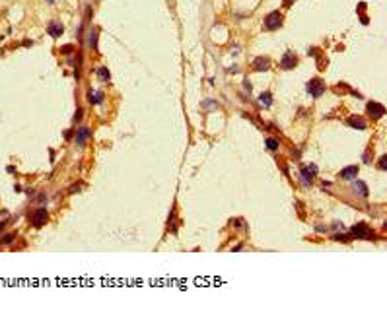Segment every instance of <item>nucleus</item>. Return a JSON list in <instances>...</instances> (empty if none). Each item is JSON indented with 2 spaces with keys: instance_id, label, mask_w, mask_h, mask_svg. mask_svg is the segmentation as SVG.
<instances>
[{
  "instance_id": "nucleus-15",
  "label": "nucleus",
  "mask_w": 387,
  "mask_h": 330,
  "mask_svg": "<svg viewBox=\"0 0 387 330\" xmlns=\"http://www.w3.org/2000/svg\"><path fill=\"white\" fill-rule=\"evenodd\" d=\"M96 72H97L99 80H109V76H111V74H109V70H107V68H103V66H101V68H97Z\"/></svg>"
},
{
  "instance_id": "nucleus-10",
  "label": "nucleus",
  "mask_w": 387,
  "mask_h": 330,
  "mask_svg": "<svg viewBox=\"0 0 387 330\" xmlns=\"http://www.w3.org/2000/svg\"><path fill=\"white\" fill-rule=\"evenodd\" d=\"M356 175H358V167H356V165L344 167V169L340 171V177H342V179H354Z\"/></svg>"
},
{
  "instance_id": "nucleus-5",
  "label": "nucleus",
  "mask_w": 387,
  "mask_h": 330,
  "mask_svg": "<svg viewBox=\"0 0 387 330\" xmlns=\"http://www.w3.org/2000/svg\"><path fill=\"white\" fill-rule=\"evenodd\" d=\"M317 175V165H308L302 169V179H304V185H309L311 179Z\"/></svg>"
},
{
  "instance_id": "nucleus-6",
  "label": "nucleus",
  "mask_w": 387,
  "mask_h": 330,
  "mask_svg": "<svg viewBox=\"0 0 387 330\" xmlns=\"http://www.w3.org/2000/svg\"><path fill=\"white\" fill-rule=\"evenodd\" d=\"M368 113L374 117V119H379L383 113H385V109H383V105H379V103H374V101H370L368 103Z\"/></svg>"
},
{
  "instance_id": "nucleus-12",
  "label": "nucleus",
  "mask_w": 387,
  "mask_h": 330,
  "mask_svg": "<svg viewBox=\"0 0 387 330\" xmlns=\"http://www.w3.org/2000/svg\"><path fill=\"white\" fill-rule=\"evenodd\" d=\"M348 122H350V126H352V128H360V130L366 128V122H364L362 117H350Z\"/></svg>"
},
{
  "instance_id": "nucleus-13",
  "label": "nucleus",
  "mask_w": 387,
  "mask_h": 330,
  "mask_svg": "<svg viewBox=\"0 0 387 330\" xmlns=\"http://www.w3.org/2000/svg\"><path fill=\"white\" fill-rule=\"evenodd\" d=\"M354 190H356V194H360L362 198H366L368 196V188H366V185H364L362 181H354Z\"/></svg>"
},
{
  "instance_id": "nucleus-3",
  "label": "nucleus",
  "mask_w": 387,
  "mask_h": 330,
  "mask_svg": "<svg viewBox=\"0 0 387 330\" xmlns=\"http://www.w3.org/2000/svg\"><path fill=\"white\" fill-rule=\"evenodd\" d=\"M296 64H298V56L292 53V51H286V53H284V56H282V60H280V68H284V70H292Z\"/></svg>"
},
{
  "instance_id": "nucleus-8",
  "label": "nucleus",
  "mask_w": 387,
  "mask_h": 330,
  "mask_svg": "<svg viewBox=\"0 0 387 330\" xmlns=\"http://www.w3.org/2000/svg\"><path fill=\"white\" fill-rule=\"evenodd\" d=\"M268 66H271V60H268L267 56H257V58H255V62H253V68L259 70V72L261 70H267Z\"/></svg>"
},
{
  "instance_id": "nucleus-19",
  "label": "nucleus",
  "mask_w": 387,
  "mask_h": 330,
  "mask_svg": "<svg viewBox=\"0 0 387 330\" xmlns=\"http://www.w3.org/2000/svg\"><path fill=\"white\" fill-rule=\"evenodd\" d=\"M379 169H381V171L387 169V156H383L381 159H379Z\"/></svg>"
},
{
  "instance_id": "nucleus-11",
  "label": "nucleus",
  "mask_w": 387,
  "mask_h": 330,
  "mask_svg": "<svg viewBox=\"0 0 387 330\" xmlns=\"http://www.w3.org/2000/svg\"><path fill=\"white\" fill-rule=\"evenodd\" d=\"M88 138H90V130H88L86 126H80L78 132H76V142H78V144H84Z\"/></svg>"
},
{
  "instance_id": "nucleus-17",
  "label": "nucleus",
  "mask_w": 387,
  "mask_h": 330,
  "mask_svg": "<svg viewBox=\"0 0 387 330\" xmlns=\"http://www.w3.org/2000/svg\"><path fill=\"white\" fill-rule=\"evenodd\" d=\"M90 45H92V49L97 47V29H93L92 35H90Z\"/></svg>"
},
{
  "instance_id": "nucleus-4",
  "label": "nucleus",
  "mask_w": 387,
  "mask_h": 330,
  "mask_svg": "<svg viewBox=\"0 0 387 330\" xmlns=\"http://www.w3.org/2000/svg\"><path fill=\"white\" fill-rule=\"evenodd\" d=\"M47 218H49L47 210H45V208H39V210L31 216V225H33V227H43V225L47 223Z\"/></svg>"
},
{
  "instance_id": "nucleus-21",
  "label": "nucleus",
  "mask_w": 387,
  "mask_h": 330,
  "mask_svg": "<svg viewBox=\"0 0 387 330\" xmlns=\"http://www.w3.org/2000/svg\"><path fill=\"white\" fill-rule=\"evenodd\" d=\"M47 2H53V0H47Z\"/></svg>"
},
{
  "instance_id": "nucleus-18",
  "label": "nucleus",
  "mask_w": 387,
  "mask_h": 330,
  "mask_svg": "<svg viewBox=\"0 0 387 330\" xmlns=\"http://www.w3.org/2000/svg\"><path fill=\"white\" fill-rule=\"evenodd\" d=\"M265 144H267V148H268V150H276V148H278V142H276L274 138H268V140H267Z\"/></svg>"
},
{
  "instance_id": "nucleus-14",
  "label": "nucleus",
  "mask_w": 387,
  "mask_h": 330,
  "mask_svg": "<svg viewBox=\"0 0 387 330\" xmlns=\"http://www.w3.org/2000/svg\"><path fill=\"white\" fill-rule=\"evenodd\" d=\"M259 103H261V105H265V107H271V105H272V97H271V93L265 91V93H263L261 97H259Z\"/></svg>"
},
{
  "instance_id": "nucleus-16",
  "label": "nucleus",
  "mask_w": 387,
  "mask_h": 330,
  "mask_svg": "<svg viewBox=\"0 0 387 330\" xmlns=\"http://www.w3.org/2000/svg\"><path fill=\"white\" fill-rule=\"evenodd\" d=\"M88 99H90V103H99V101H101V93H99V91H96V95H93V91H90Z\"/></svg>"
},
{
  "instance_id": "nucleus-9",
  "label": "nucleus",
  "mask_w": 387,
  "mask_h": 330,
  "mask_svg": "<svg viewBox=\"0 0 387 330\" xmlns=\"http://www.w3.org/2000/svg\"><path fill=\"white\" fill-rule=\"evenodd\" d=\"M350 233H352L354 237H366V239H370V235H368V227L366 225H354L352 229H350Z\"/></svg>"
},
{
  "instance_id": "nucleus-1",
  "label": "nucleus",
  "mask_w": 387,
  "mask_h": 330,
  "mask_svg": "<svg viewBox=\"0 0 387 330\" xmlns=\"http://www.w3.org/2000/svg\"><path fill=\"white\" fill-rule=\"evenodd\" d=\"M282 25V16H280V12H272V14H268L267 20H265V27L268 29V31H274V29H278Z\"/></svg>"
},
{
  "instance_id": "nucleus-2",
  "label": "nucleus",
  "mask_w": 387,
  "mask_h": 330,
  "mask_svg": "<svg viewBox=\"0 0 387 330\" xmlns=\"http://www.w3.org/2000/svg\"><path fill=\"white\" fill-rule=\"evenodd\" d=\"M325 91V86H323V82H321L319 78H311V82L308 84V93L309 95H313V97H319L321 93Z\"/></svg>"
},
{
  "instance_id": "nucleus-20",
  "label": "nucleus",
  "mask_w": 387,
  "mask_h": 330,
  "mask_svg": "<svg viewBox=\"0 0 387 330\" xmlns=\"http://www.w3.org/2000/svg\"><path fill=\"white\" fill-rule=\"evenodd\" d=\"M14 239H16V233H12V235H8V237H4L2 241H4V243H10V241H14Z\"/></svg>"
},
{
  "instance_id": "nucleus-7",
  "label": "nucleus",
  "mask_w": 387,
  "mask_h": 330,
  "mask_svg": "<svg viewBox=\"0 0 387 330\" xmlns=\"http://www.w3.org/2000/svg\"><path fill=\"white\" fill-rule=\"evenodd\" d=\"M47 31H49L51 37H58V35H62L64 25H62V24H58V21H51L49 27H47Z\"/></svg>"
}]
</instances>
